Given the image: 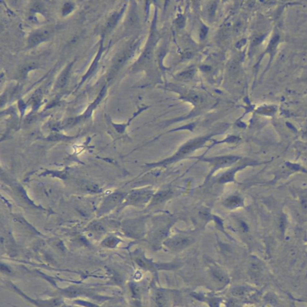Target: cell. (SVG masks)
I'll use <instances>...</instances> for the list:
<instances>
[{
	"instance_id": "1",
	"label": "cell",
	"mask_w": 307,
	"mask_h": 307,
	"mask_svg": "<svg viewBox=\"0 0 307 307\" xmlns=\"http://www.w3.org/2000/svg\"><path fill=\"white\" fill-rule=\"evenodd\" d=\"M207 139V137H200L198 139H195L194 140H192L191 141L186 143L184 146L179 150V151L173 157L171 158L165 160V162H163L162 163H170L174 162L175 160H177L183 157L188 155V154L192 152L194 150L196 149L200 146H202V144H204L206 140Z\"/></svg>"
},
{
	"instance_id": "2",
	"label": "cell",
	"mask_w": 307,
	"mask_h": 307,
	"mask_svg": "<svg viewBox=\"0 0 307 307\" xmlns=\"http://www.w3.org/2000/svg\"><path fill=\"white\" fill-rule=\"evenodd\" d=\"M152 195L151 191L140 190L131 192L127 197V201L131 203H144L148 201Z\"/></svg>"
},
{
	"instance_id": "3",
	"label": "cell",
	"mask_w": 307,
	"mask_h": 307,
	"mask_svg": "<svg viewBox=\"0 0 307 307\" xmlns=\"http://www.w3.org/2000/svg\"><path fill=\"white\" fill-rule=\"evenodd\" d=\"M125 195L122 192H115L109 195L102 205L100 210L102 212H105L109 211L113 208L115 207L124 198Z\"/></svg>"
},
{
	"instance_id": "4",
	"label": "cell",
	"mask_w": 307,
	"mask_h": 307,
	"mask_svg": "<svg viewBox=\"0 0 307 307\" xmlns=\"http://www.w3.org/2000/svg\"><path fill=\"white\" fill-rule=\"evenodd\" d=\"M192 243L191 238L188 237H176L166 242V245L170 249H183Z\"/></svg>"
},
{
	"instance_id": "5",
	"label": "cell",
	"mask_w": 307,
	"mask_h": 307,
	"mask_svg": "<svg viewBox=\"0 0 307 307\" xmlns=\"http://www.w3.org/2000/svg\"><path fill=\"white\" fill-rule=\"evenodd\" d=\"M133 50V49L132 48H129V49L121 53L115 59V63H114L112 68L111 70V72L109 73V76L108 77L109 79H112L113 77L116 75V73L118 72V71L120 70V68L123 66L125 64L127 58L128 57L129 54L131 53V52Z\"/></svg>"
},
{
	"instance_id": "6",
	"label": "cell",
	"mask_w": 307,
	"mask_h": 307,
	"mask_svg": "<svg viewBox=\"0 0 307 307\" xmlns=\"http://www.w3.org/2000/svg\"><path fill=\"white\" fill-rule=\"evenodd\" d=\"M50 36V32L48 30H41L34 32L29 37V46L34 47L42 41L47 40Z\"/></svg>"
},
{
	"instance_id": "7",
	"label": "cell",
	"mask_w": 307,
	"mask_h": 307,
	"mask_svg": "<svg viewBox=\"0 0 307 307\" xmlns=\"http://www.w3.org/2000/svg\"><path fill=\"white\" fill-rule=\"evenodd\" d=\"M238 159L239 157L236 156H223V157L211 158L206 160L212 163L213 165L216 166H224L230 165L231 164L236 162Z\"/></svg>"
},
{
	"instance_id": "8",
	"label": "cell",
	"mask_w": 307,
	"mask_h": 307,
	"mask_svg": "<svg viewBox=\"0 0 307 307\" xmlns=\"http://www.w3.org/2000/svg\"><path fill=\"white\" fill-rule=\"evenodd\" d=\"M224 205L228 208L234 209L242 205V199L238 196H231L225 199Z\"/></svg>"
},
{
	"instance_id": "9",
	"label": "cell",
	"mask_w": 307,
	"mask_h": 307,
	"mask_svg": "<svg viewBox=\"0 0 307 307\" xmlns=\"http://www.w3.org/2000/svg\"><path fill=\"white\" fill-rule=\"evenodd\" d=\"M172 195V192L170 190H163L158 192L154 196L153 200L152 201V205H157L165 201Z\"/></svg>"
},
{
	"instance_id": "10",
	"label": "cell",
	"mask_w": 307,
	"mask_h": 307,
	"mask_svg": "<svg viewBox=\"0 0 307 307\" xmlns=\"http://www.w3.org/2000/svg\"><path fill=\"white\" fill-rule=\"evenodd\" d=\"M80 188L82 190L91 192V193H97L100 192V189L97 185L93 182H85L81 183L80 185Z\"/></svg>"
},
{
	"instance_id": "11",
	"label": "cell",
	"mask_w": 307,
	"mask_h": 307,
	"mask_svg": "<svg viewBox=\"0 0 307 307\" xmlns=\"http://www.w3.org/2000/svg\"><path fill=\"white\" fill-rule=\"evenodd\" d=\"M70 71V66L67 67L62 73L61 75L59 77L58 80L57 85L60 88H63L66 86L69 78Z\"/></svg>"
},
{
	"instance_id": "12",
	"label": "cell",
	"mask_w": 307,
	"mask_h": 307,
	"mask_svg": "<svg viewBox=\"0 0 307 307\" xmlns=\"http://www.w3.org/2000/svg\"><path fill=\"white\" fill-rule=\"evenodd\" d=\"M118 18H119V14L117 13H115L113 14L110 16V18L108 20L107 23H106V29L107 31H109L114 27L115 24H117V22L118 20Z\"/></svg>"
},
{
	"instance_id": "13",
	"label": "cell",
	"mask_w": 307,
	"mask_h": 307,
	"mask_svg": "<svg viewBox=\"0 0 307 307\" xmlns=\"http://www.w3.org/2000/svg\"><path fill=\"white\" fill-rule=\"evenodd\" d=\"M211 275L213 279L218 283H225L228 281L227 277L220 271L213 270L211 273Z\"/></svg>"
},
{
	"instance_id": "14",
	"label": "cell",
	"mask_w": 307,
	"mask_h": 307,
	"mask_svg": "<svg viewBox=\"0 0 307 307\" xmlns=\"http://www.w3.org/2000/svg\"><path fill=\"white\" fill-rule=\"evenodd\" d=\"M156 303L158 307H166L167 300L164 294L161 292H158L156 294Z\"/></svg>"
},
{
	"instance_id": "15",
	"label": "cell",
	"mask_w": 307,
	"mask_h": 307,
	"mask_svg": "<svg viewBox=\"0 0 307 307\" xmlns=\"http://www.w3.org/2000/svg\"><path fill=\"white\" fill-rule=\"evenodd\" d=\"M138 15L134 10H132L131 11L129 17L127 19V23L128 25L131 27H135L136 25L138 24Z\"/></svg>"
},
{
	"instance_id": "16",
	"label": "cell",
	"mask_w": 307,
	"mask_h": 307,
	"mask_svg": "<svg viewBox=\"0 0 307 307\" xmlns=\"http://www.w3.org/2000/svg\"><path fill=\"white\" fill-rule=\"evenodd\" d=\"M235 172H236L235 170H231L229 172H227L224 173L220 178L219 181L221 183H225V182H230V181H233Z\"/></svg>"
},
{
	"instance_id": "17",
	"label": "cell",
	"mask_w": 307,
	"mask_h": 307,
	"mask_svg": "<svg viewBox=\"0 0 307 307\" xmlns=\"http://www.w3.org/2000/svg\"><path fill=\"white\" fill-rule=\"evenodd\" d=\"M195 74V70L194 69H188L185 71H183L181 73L179 74V76L183 80H188L191 79L192 77L194 76Z\"/></svg>"
},
{
	"instance_id": "18",
	"label": "cell",
	"mask_w": 307,
	"mask_h": 307,
	"mask_svg": "<svg viewBox=\"0 0 307 307\" xmlns=\"http://www.w3.org/2000/svg\"><path fill=\"white\" fill-rule=\"evenodd\" d=\"M127 230H129V232L132 233H136L139 230H141L140 228V226L137 223H131L127 226Z\"/></svg>"
},
{
	"instance_id": "19",
	"label": "cell",
	"mask_w": 307,
	"mask_h": 307,
	"mask_svg": "<svg viewBox=\"0 0 307 307\" xmlns=\"http://www.w3.org/2000/svg\"><path fill=\"white\" fill-rule=\"evenodd\" d=\"M73 9V6L72 5V3H70V2H67L66 4H65L64 7H63V13L64 15H67L68 13H69Z\"/></svg>"
},
{
	"instance_id": "20",
	"label": "cell",
	"mask_w": 307,
	"mask_h": 307,
	"mask_svg": "<svg viewBox=\"0 0 307 307\" xmlns=\"http://www.w3.org/2000/svg\"><path fill=\"white\" fill-rule=\"evenodd\" d=\"M246 289L244 288H236L233 290V294L235 296H242L246 293Z\"/></svg>"
},
{
	"instance_id": "21",
	"label": "cell",
	"mask_w": 307,
	"mask_h": 307,
	"mask_svg": "<svg viewBox=\"0 0 307 307\" xmlns=\"http://www.w3.org/2000/svg\"><path fill=\"white\" fill-rule=\"evenodd\" d=\"M216 4L215 2H212L211 4L209 5V8H208V13H209L210 15H213L215 11V10H216Z\"/></svg>"
},
{
	"instance_id": "22",
	"label": "cell",
	"mask_w": 307,
	"mask_h": 307,
	"mask_svg": "<svg viewBox=\"0 0 307 307\" xmlns=\"http://www.w3.org/2000/svg\"><path fill=\"white\" fill-rule=\"evenodd\" d=\"M91 229L95 231H102L104 230V227L99 223H94L91 226Z\"/></svg>"
},
{
	"instance_id": "23",
	"label": "cell",
	"mask_w": 307,
	"mask_h": 307,
	"mask_svg": "<svg viewBox=\"0 0 307 307\" xmlns=\"http://www.w3.org/2000/svg\"><path fill=\"white\" fill-rule=\"evenodd\" d=\"M117 242V240L114 238H109L105 240V244L108 246H113Z\"/></svg>"
},
{
	"instance_id": "24",
	"label": "cell",
	"mask_w": 307,
	"mask_h": 307,
	"mask_svg": "<svg viewBox=\"0 0 307 307\" xmlns=\"http://www.w3.org/2000/svg\"><path fill=\"white\" fill-rule=\"evenodd\" d=\"M300 204H301V206H302V208L303 209V210L307 212V197H303V198L301 199Z\"/></svg>"
},
{
	"instance_id": "25",
	"label": "cell",
	"mask_w": 307,
	"mask_h": 307,
	"mask_svg": "<svg viewBox=\"0 0 307 307\" xmlns=\"http://www.w3.org/2000/svg\"><path fill=\"white\" fill-rule=\"evenodd\" d=\"M62 138H63L62 136H60L59 134H53V135H51V136H49L48 139L50 141H57V140L61 139Z\"/></svg>"
},
{
	"instance_id": "26",
	"label": "cell",
	"mask_w": 307,
	"mask_h": 307,
	"mask_svg": "<svg viewBox=\"0 0 307 307\" xmlns=\"http://www.w3.org/2000/svg\"><path fill=\"white\" fill-rule=\"evenodd\" d=\"M207 31H208L207 28H206V27H204L202 28V29H201V32H200V37H201V38L203 39V38L205 37L207 33Z\"/></svg>"
},
{
	"instance_id": "27",
	"label": "cell",
	"mask_w": 307,
	"mask_h": 307,
	"mask_svg": "<svg viewBox=\"0 0 307 307\" xmlns=\"http://www.w3.org/2000/svg\"><path fill=\"white\" fill-rule=\"evenodd\" d=\"M230 70L232 72H235L238 69V64L236 63H233L231 64L230 66Z\"/></svg>"
},
{
	"instance_id": "28",
	"label": "cell",
	"mask_w": 307,
	"mask_h": 307,
	"mask_svg": "<svg viewBox=\"0 0 307 307\" xmlns=\"http://www.w3.org/2000/svg\"><path fill=\"white\" fill-rule=\"evenodd\" d=\"M35 119H36V117L34 116H31L25 120V123H26V124L27 125L31 124V123H33L35 121Z\"/></svg>"
},
{
	"instance_id": "29",
	"label": "cell",
	"mask_w": 307,
	"mask_h": 307,
	"mask_svg": "<svg viewBox=\"0 0 307 307\" xmlns=\"http://www.w3.org/2000/svg\"><path fill=\"white\" fill-rule=\"evenodd\" d=\"M137 263H138V264L140 266H141V267H143V268H145V267L147 266V265H146V264L144 263V261H143V260H141V259H138V260H137Z\"/></svg>"
},
{
	"instance_id": "30",
	"label": "cell",
	"mask_w": 307,
	"mask_h": 307,
	"mask_svg": "<svg viewBox=\"0 0 307 307\" xmlns=\"http://www.w3.org/2000/svg\"><path fill=\"white\" fill-rule=\"evenodd\" d=\"M34 9L37 10H40L42 9V4H40L39 2H38L36 3L35 5H34Z\"/></svg>"
},
{
	"instance_id": "31",
	"label": "cell",
	"mask_w": 307,
	"mask_h": 307,
	"mask_svg": "<svg viewBox=\"0 0 307 307\" xmlns=\"http://www.w3.org/2000/svg\"><path fill=\"white\" fill-rule=\"evenodd\" d=\"M183 24H184V20H183V19H181L180 18V20H179V21L177 22V24L179 25H180V26H181L182 25H183Z\"/></svg>"
}]
</instances>
